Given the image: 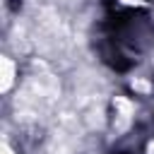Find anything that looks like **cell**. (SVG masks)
I'll return each instance as SVG.
<instances>
[{"instance_id":"1","label":"cell","mask_w":154,"mask_h":154,"mask_svg":"<svg viewBox=\"0 0 154 154\" xmlns=\"http://www.w3.org/2000/svg\"><path fill=\"white\" fill-rule=\"evenodd\" d=\"M60 84L53 75H34L19 91L17 96V111L26 118H38L43 116L58 99Z\"/></svg>"},{"instance_id":"2","label":"cell","mask_w":154,"mask_h":154,"mask_svg":"<svg viewBox=\"0 0 154 154\" xmlns=\"http://www.w3.org/2000/svg\"><path fill=\"white\" fill-rule=\"evenodd\" d=\"M14 82V63L10 58H0V89L7 91Z\"/></svg>"},{"instance_id":"3","label":"cell","mask_w":154,"mask_h":154,"mask_svg":"<svg viewBox=\"0 0 154 154\" xmlns=\"http://www.w3.org/2000/svg\"><path fill=\"white\" fill-rule=\"evenodd\" d=\"M132 87H135V89H140V91H149V84H147V82H140V79H137V82H132Z\"/></svg>"},{"instance_id":"4","label":"cell","mask_w":154,"mask_h":154,"mask_svg":"<svg viewBox=\"0 0 154 154\" xmlns=\"http://www.w3.org/2000/svg\"><path fill=\"white\" fill-rule=\"evenodd\" d=\"M0 154H14V152H12L10 144H2V147H0Z\"/></svg>"},{"instance_id":"5","label":"cell","mask_w":154,"mask_h":154,"mask_svg":"<svg viewBox=\"0 0 154 154\" xmlns=\"http://www.w3.org/2000/svg\"><path fill=\"white\" fill-rule=\"evenodd\" d=\"M123 5H142V0H120Z\"/></svg>"},{"instance_id":"6","label":"cell","mask_w":154,"mask_h":154,"mask_svg":"<svg viewBox=\"0 0 154 154\" xmlns=\"http://www.w3.org/2000/svg\"><path fill=\"white\" fill-rule=\"evenodd\" d=\"M147 152H149V154H154V142L149 144V149H147Z\"/></svg>"}]
</instances>
